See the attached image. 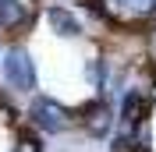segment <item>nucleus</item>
I'll use <instances>...</instances> for the list:
<instances>
[{"mask_svg": "<svg viewBox=\"0 0 156 152\" xmlns=\"http://www.w3.org/2000/svg\"><path fill=\"white\" fill-rule=\"evenodd\" d=\"M25 124L32 131H39L43 138H57V134L75 131V110L46 92H36L29 95V106H25Z\"/></svg>", "mask_w": 156, "mask_h": 152, "instance_id": "f257e3e1", "label": "nucleus"}, {"mask_svg": "<svg viewBox=\"0 0 156 152\" xmlns=\"http://www.w3.org/2000/svg\"><path fill=\"white\" fill-rule=\"evenodd\" d=\"M0 78H4V88L11 95H36L39 88V71H36V60H32L29 46L11 39L4 57H0Z\"/></svg>", "mask_w": 156, "mask_h": 152, "instance_id": "f03ea898", "label": "nucleus"}, {"mask_svg": "<svg viewBox=\"0 0 156 152\" xmlns=\"http://www.w3.org/2000/svg\"><path fill=\"white\" fill-rule=\"evenodd\" d=\"M75 127L92 142H110V134L117 131V106L107 95H92L75 106Z\"/></svg>", "mask_w": 156, "mask_h": 152, "instance_id": "7ed1b4c3", "label": "nucleus"}, {"mask_svg": "<svg viewBox=\"0 0 156 152\" xmlns=\"http://www.w3.org/2000/svg\"><path fill=\"white\" fill-rule=\"evenodd\" d=\"M114 106H117V127H138V124H146L153 117L156 95L138 92V88H124Z\"/></svg>", "mask_w": 156, "mask_h": 152, "instance_id": "20e7f679", "label": "nucleus"}, {"mask_svg": "<svg viewBox=\"0 0 156 152\" xmlns=\"http://www.w3.org/2000/svg\"><path fill=\"white\" fill-rule=\"evenodd\" d=\"M36 11L25 4V0H0V32H7L11 39L25 36V32L36 25Z\"/></svg>", "mask_w": 156, "mask_h": 152, "instance_id": "39448f33", "label": "nucleus"}, {"mask_svg": "<svg viewBox=\"0 0 156 152\" xmlns=\"http://www.w3.org/2000/svg\"><path fill=\"white\" fill-rule=\"evenodd\" d=\"M43 18H46L50 32L60 39H82L85 36V21L75 14V7H60V4H53V7L43 11Z\"/></svg>", "mask_w": 156, "mask_h": 152, "instance_id": "423d86ee", "label": "nucleus"}, {"mask_svg": "<svg viewBox=\"0 0 156 152\" xmlns=\"http://www.w3.org/2000/svg\"><path fill=\"white\" fill-rule=\"evenodd\" d=\"M82 78L92 88V95H107L110 92V78H114V60L107 53H92L85 60V67H82Z\"/></svg>", "mask_w": 156, "mask_h": 152, "instance_id": "0eeeda50", "label": "nucleus"}, {"mask_svg": "<svg viewBox=\"0 0 156 152\" xmlns=\"http://www.w3.org/2000/svg\"><path fill=\"white\" fill-rule=\"evenodd\" d=\"M7 152H46V145H43V134L39 131H32L29 124H21L14 131V142H11Z\"/></svg>", "mask_w": 156, "mask_h": 152, "instance_id": "6e6552de", "label": "nucleus"}, {"mask_svg": "<svg viewBox=\"0 0 156 152\" xmlns=\"http://www.w3.org/2000/svg\"><path fill=\"white\" fill-rule=\"evenodd\" d=\"M149 60L156 64V25L149 29Z\"/></svg>", "mask_w": 156, "mask_h": 152, "instance_id": "1a4fd4ad", "label": "nucleus"}, {"mask_svg": "<svg viewBox=\"0 0 156 152\" xmlns=\"http://www.w3.org/2000/svg\"><path fill=\"white\" fill-rule=\"evenodd\" d=\"M0 57H4V43H0Z\"/></svg>", "mask_w": 156, "mask_h": 152, "instance_id": "9d476101", "label": "nucleus"}]
</instances>
